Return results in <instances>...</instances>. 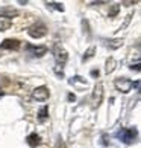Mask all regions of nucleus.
Listing matches in <instances>:
<instances>
[{
  "label": "nucleus",
  "mask_w": 141,
  "mask_h": 148,
  "mask_svg": "<svg viewBox=\"0 0 141 148\" xmlns=\"http://www.w3.org/2000/svg\"><path fill=\"white\" fill-rule=\"evenodd\" d=\"M123 45V40L121 38H115V40H109V43H108V46H109L111 49H117Z\"/></svg>",
  "instance_id": "4468645a"
},
{
  "label": "nucleus",
  "mask_w": 141,
  "mask_h": 148,
  "mask_svg": "<svg viewBox=\"0 0 141 148\" xmlns=\"http://www.w3.org/2000/svg\"><path fill=\"white\" fill-rule=\"evenodd\" d=\"M118 9H120V5H112V8L109 11V17H115L117 12H118Z\"/></svg>",
  "instance_id": "f3484780"
},
{
  "label": "nucleus",
  "mask_w": 141,
  "mask_h": 148,
  "mask_svg": "<svg viewBox=\"0 0 141 148\" xmlns=\"http://www.w3.org/2000/svg\"><path fill=\"white\" fill-rule=\"evenodd\" d=\"M134 3H137V2H123V5H126V6H131Z\"/></svg>",
  "instance_id": "aec40b11"
},
{
  "label": "nucleus",
  "mask_w": 141,
  "mask_h": 148,
  "mask_svg": "<svg viewBox=\"0 0 141 148\" xmlns=\"http://www.w3.org/2000/svg\"><path fill=\"white\" fill-rule=\"evenodd\" d=\"M114 86H115V89L118 92H121V93H128L129 90L132 89V81L131 79H128V78H124V76H121V78H117L115 81H114Z\"/></svg>",
  "instance_id": "20e7f679"
},
{
  "label": "nucleus",
  "mask_w": 141,
  "mask_h": 148,
  "mask_svg": "<svg viewBox=\"0 0 141 148\" xmlns=\"http://www.w3.org/2000/svg\"><path fill=\"white\" fill-rule=\"evenodd\" d=\"M11 26H12V20L6 18V17H2V15H0V32L8 31Z\"/></svg>",
  "instance_id": "9d476101"
},
{
  "label": "nucleus",
  "mask_w": 141,
  "mask_h": 148,
  "mask_svg": "<svg viewBox=\"0 0 141 148\" xmlns=\"http://www.w3.org/2000/svg\"><path fill=\"white\" fill-rule=\"evenodd\" d=\"M49 96H50V93H49V89L46 86H40L32 92V98L36 101H47Z\"/></svg>",
  "instance_id": "423d86ee"
},
{
  "label": "nucleus",
  "mask_w": 141,
  "mask_h": 148,
  "mask_svg": "<svg viewBox=\"0 0 141 148\" xmlns=\"http://www.w3.org/2000/svg\"><path fill=\"white\" fill-rule=\"evenodd\" d=\"M47 6H50V8H55V9H58V11H64V6L61 3H56V2H47L46 3Z\"/></svg>",
  "instance_id": "dca6fc26"
},
{
  "label": "nucleus",
  "mask_w": 141,
  "mask_h": 148,
  "mask_svg": "<svg viewBox=\"0 0 141 148\" xmlns=\"http://www.w3.org/2000/svg\"><path fill=\"white\" fill-rule=\"evenodd\" d=\"M102 101H103V84L102 83H97L94 90H93V95H91V102H93V107H99Z\"/></svg>",
  "instance_id": "7ed1b4c3"
},
{
  "label": "nucleus",
  "mask_w": 141,
  "mask_h": 148,
  "mask_svg": "<svg viewBox=\"0 0 141 148\" xmlns=\"http://www.w3.org/2000/svg\"><path fill=\"white\" fill-rule=\"evenodd\" d=\"M28 51H29V53H32V57H43L44 53H47V51L49 49L46 47V46H30V45H28Z\"/></svg>",
  "instance_id": "6e6552de"
},
{
  "label": "nucleus",
  "mask_w": 141,
  "mask_h": 148,
  "mask_svg": "<svg viewBox=\"0 0 141 148\" xmlns=\"http://www.w3.org/2000/svg\"><path fill=\"white\" fill-rule=\"evenodd\" d=\"M91 76H94V78L99 76V70H91Z\"/></svg>",
  "instance_id": "6ab92c4d"
},
{
  "label": "nucleus",
  "mask_w": 141,
  "mask_h": 148,
  "mask_svg": "<svg viewBox=\"0 0 141 148\" xmlns=\"http://www.w3.org/2000/svg\"><path fill=\"white\" fill-rule=\"evenodd\" d=\"M68 101H74V95H72V93H70V95H68Z\"/></svg>",
  "instance_id": "412c9836"
},
{
  "label": "nucleus",
  "mask_w": 141,
  "mask_h": 148,
  "mask_svg": "<svg viewBox=\"0 0 141 148\" xmlns=\"http://www.w3.org/2000/svg\"><path fill=\"white\" fill-rule=\"evenodd\" d=\"M28 32L32 38H41L47 34V26L43 23V21H36V23H34L28 29Z\"/></svg>",
  "instance_id": "f03ea898"
},
{
  "label": "nucleus",
  "mask_w": 141,
  "mask_h": 148,
  "mask_svg": "<svg viewBox=\"0 0 141 148\" xmlns=\"http://www.w3.org/2000/svg\"><path fill=\"white\" fill-rule=\"evenodd\" d=\"M49 118V107L47 106H44V107H41V110H40V113H38V119L41 121H46Z\"/></svg>",
  "instance_id": "f8f14e48"
},
{
  "label": "nucleus",
  "mask_w": 141,
  "mask_h": 148,
  "mask_svg": "<svg viewBox=\"0 0 141 148\" xmlns=\"http://www.w3.org/2000/svg\"><path fill=\"white\" fill-rule=\"evenodd\" d=\"M0 96H3V92H0Z\"/></svg>",
  "instance_id": "4be33fe9"
},
{
  "label": "nucleus",
  "mask_w": 141,
  "mask_h": 148,
  "mask_svg": "<svg viewBox=\"0 0 141 148\" xmlns=\"http://www.w3.org/2000/svg\"><path fill=\"white\" fill-rule=\"evenodd\" d=\"M40 142H41L40 134H36V133H30V134L28 136V144H29L32 148H35L36 145H40Z\"/></svg>",
  "instance_id": "1a4fd4ad"
},
{
  "label": "nucleus",
  "mask_w": 141,
  "mask_h": 148,
  "mask_svg": "<svg viewBox=\"0 0 141 148\" xmlns=\"http://www.w3.org/2000/svg\"><path fill=\"white\" fill-rule=\"evenodd\" d=\"M0 15H2V17H6V18H11L12 15H18V11L14 9V8H2L0 9Z\"/></svg>",
  "instance_id": "9b49d317"
},
{
  "label": "nucleus",
  "mask_w": 141,
  "mask_h": 148,
  "mask_svg": "<svg viewBox=\"0 0 141 148\" xmlns=\"http://www.w3.org/2000/svg\"><path fill=\"white\" fill-rule=\"evenodd\" d=\"M94 52H96V47L94 46H91L88 51L85 52V55H84V61H86V60H90L91 57H94Z\"/></svg>",
  "instance_id": "2eb2a0df"
},
{
  "label": "nucleus",
  "mask_w": 141,
  "mask_h": 148,
  "mask_svg": "<svg viewBox=\"0 0 141 148\" xmlns=\"http://www.w3.org/2000/svg\"><path fill=\"white\" fill-rule=\"evenodd\" d=\"M53 55H55V60H56V63L59 66H64L67 63V60H68V53L65 49H62L59 45H55V47H53Z\"/></svg>",
  "instance_id": "39448f33"
},
{
  "label": "nucleus",
  "mask_w": 141,
  "mask_h": 148,
  "mask_svg": "<svg viewBox=\"0 0 141 148\" xmlns=\"http://www.w3.org/2000/svg\"><path fill=\"white\" fill-rule=\"evenodd\" d=\"M18 47H20V41L15 40V38H6L0 45V49H9V51H17Z\"/></svg>",
  "instance_id": "0eeeda50"
},
{
  "label": "nucleus",
  "mask_w": 141,
  "mask_h": 148,
  "mask_svg": "<svg viewBox=\"0 0 141 148\" xmlns=\"http://www.w3.org/2000/svg\"><path fill=\"white\" fill-rule=\"evenodd\" d=\"M115 60H114L112 57L111 58H108V61H106V73H111L114 72V69H115Z\"/></svg>",
  "instance_id": "ddd939ff"
},
{
  "label": "nucleus",
  "mask_w": 141,
  "mask_h": 148,
  "mask_svg": "<svg viewBox=\"0 0 141 148\" xmlns=\"http://www.w3.org/2000/svg\"><path fill=\"white\" fill-rule=\"evenodd\" d=\"M137 136H138L137 128H121L117 133V138L121 142H124V144H132V142L137 139Z\"/></svg>",
  "instance_id": "f257e3e1"
},
{
  "label": "nucleus",
  "mask_w": 141,
  "mask_h": 148,
  "mask_svg": "<svg viewBox=\"0 0 141 148\" xmlns=\"http://www.w3.org/2000/svg\"><path fill=\"white\" fill-rule=\"evenodd\" d=\"M56 148H65V144H64V140H62V139H58V142H56Z\"/></svg>",
  "instance_id": "a211bd4d"
}]
</instances>
